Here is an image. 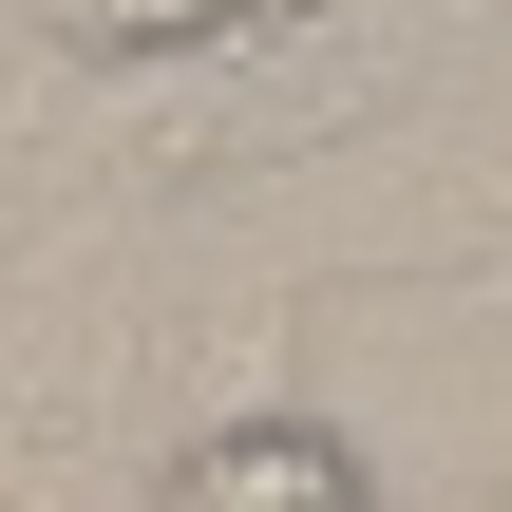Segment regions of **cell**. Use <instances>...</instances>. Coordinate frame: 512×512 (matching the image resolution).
<instances>
[{"mask_svg": "<svg viewBox=\"0 0 512 512\" xmlns=\"http://www.w3.org/2000/svg\"><path fill=\"white\" fill-rule=\"evenodd\" d=\"M228 19H266V0H38L57 57H190V38H228Z\"/></svg>", "mask_w": 512, "mask_h": 512, "instance_id": "2", "label": "cell"}, {"mask_svg": "<svg viewBox=\"0 0 512 512\" xmlns=\"http://www.w3.org/2000/svg\"><path fill=\"white\" fill-rule=\"evenodd\" d=\"M152 512H380V475H361V437H323V418H228V437H190V456L152 475Z\"/></svg>", "mask_w": 512, "mask_h": 512, "instance_id": "1", "label": "cell"}]
</instances>
